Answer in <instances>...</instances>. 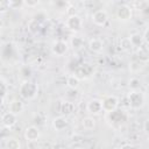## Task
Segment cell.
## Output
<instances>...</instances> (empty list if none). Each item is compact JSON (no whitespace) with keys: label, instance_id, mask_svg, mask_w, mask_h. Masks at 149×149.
Instances as JSON below:
<instances>
[{"label":"cell","instance_id":"cell-1","mask_svg":"<svg viewBox=\"0 0 149 149\" xmlns=\"http://www.w3.org/2000/svg\"><path fill=\"white\" fill-rule=\"evenodd\" d=\"M37 91H38V87H37V84H35L34 81L31 80H24L20 87H19V93L20 95L26 99V100H30L33 98L36 97L37 94Z\"/></svg>","mask_w":149,"mask_h":149},{"label":"cell","instance_id":"cell-2","mask_svg":"<svg viewBox=\"0 0 149 149\" xmlns=\"http://www.w3.org/2000/svg\"><path fill=\"white\" fill-rule=\"evenodd\" d=\"M144 102H146V97L140 90L130 91L128 93V104H129L130 108L140 109V108H142L144 106Z\"/></svg>","mask_w":149,"mask_h":149},{"label":"cell","instance_id":"cell-3","mask_svg":"<svg viewBox=\"0 0 149 149\" xmlns=\"http://www.w3.org/2000/svg\"><path fill=\"white\" fill-rule=\"evenodd\" d=\"M101 101V107L102 111L106 113H111L113 111H115L119 106V99L115 95H106Z\"/></svg>","mask_w":149,"mask_h":149},{"label":"cell","instance_id":"cell-4","mask_svg":"<svg viewBox=\"0 0 149 149\" xmlns=\"http://www.w3.org/2000/svg\"><path fill=\"white\" fill-rule=\"evenodd\" d=\"M65 26L69 30L71 31H79L83 27V20L79 15L74 14V15H71L66 19L65 21Z\"/></svg>","mask_w":149,"mask_h":149},{"label":"cell","instance_id":"cell-5","mask_svg":"<svg viewBox=\"0 0 149 149\" xmlns=\"http://www.w3.org/2000/svg\"><path fill=\"white\" fill-rule=\"evenodd\" d=\"M69 49V45L65 41H62V40H58V41H55L51 45V52L57 56V57H62L66 54Z\"/></svg>","mask_w":149,"mask_h":149},{"label":"cell","instance_id":"cell-6","mask_svg":"<svg viewBox=\"0 0 149 149\" xmlns=\"http://www.w3.org/2000/svg\"><path fill=\"white\" fill-rule=\"evenodd\" d=\"M115 15L120 21H128L132 17V8L126 3L120 5L115 10Z\"/></svg>","mask_w":149,"mask_h":149},{"label":"cell","instance_id":"cell-7","mask_svg":"<svg viewBox=\"0 0 149 149\" xmlns=\"http://www.w3.org/2000/svg\"><path fill=\"white\" fill-rule=\"evenodd\" d=\"M107 114H108L109 122L113 123V125H121L126 121V118H127L125 112L122 109H118V108L115 111L111 112V113H107Z\"/></svg>","mask_w":149,"mask_h":149},{"label":"cell","instance_id":"cell-8","mask_svg":"<svg viewBox=\"0 0 149 149\" xmlns=\"http://www.w3.org/2000/svg\"><path fill=\"white\" fill-rule=\"evenodd\" d=\"M23 136H24V139L28 142H35V141H37L38 137H40V129H38V127H36V126H28L24 129Z\"/></svg>","mask_w":149,"mask_h":149},{"label":"cell","instance_id":"cell-9","mask_svg":"<svg viewBox=\"0 0 149 149\" xmlns=\"http://www.w3.org/2000/svg\"><path fill=\"white\" fill-rule=\"evenodd\" d=\"M108 20V15L106 10L104 9H98L92 14V21L97 26H104Z\"/></svg>","mask_w":149,"mask_h":149},{"label":"cell","instance_id":"cell-10","mask_svg":"<svg viewBox=\"0 0 149 149\" xmlns=\"http://www.w3.org/2000/svg\"><path fill=\"white\" fill-rule=\"evenodd\" d=\"M16 121H17V115H15L10 112H6L1 116V123L6 128H12L16 123Z\"/></svg>","mask_w":149,"mask_h":149},{"label":"cell","instance_id":"cell-11","mask_svg":"<svg viewBox=\"0 0 149 149\" xmlns=\"http://www.w3.org/2000/svg\"><path fill=\"white\" fill-rule=\"evenodd\" d=\"M86 109L90 114H99L100 112H102V107H101V101L99 99H92L87 102L86 105Z\"/></svg>","mask_w":149,"mask_h":149},{"label":"cell","instance_id":"cell-12","mask_svg":"<svg viewBox=\"0 0 149 149\" xmlns=\"http://www.w3.org/2000/svg\"><path fill=\"white\" fill-rule=\"evenodd\" d=\"M68 123H69V121H68L66 116H64V115L56 116V118H54V120H52V127H54V129L57 130V132L64 130V129L68 127Z\"/></svg>","mask_w":149,"mask_h":149},{"label":"cell","instance_id":"cell-13","mask_svg":"<svg viewBox=\"0 0 149 149\" xmlns=\"http://www.w3.org/2000/svg\"><path fill=\"white\" fill-rule=\"evenodd\" d=\"M91 71L92 69L88 66V64H83V65H79L76 70H74V76L80 80V79H84V78H87L90 74H91Z\"/></svg>","mask_w":149,"mask_h":149},{"label":"cell","instance_id":"cell-14","mask_svg":"<svg viewBox=\"0 0 149 149\" xmlns=\"http://www.w3.org/2000/svg\"><path fill=\"white\" fill-rule=\"evenodd\" d=\"M23 108H24L23 102H22L21 100H19V99L12 100V101L9 102V105H8V112H10V113H13V114H15V115L20 114V113L23 111Z\"/></svg>","mask_w":149,"mask_h":149},{"label":"cell","instance_id":"cell-15","mask_svg":"<svg viewBox=\"0 0 149 149\" xmlns=\"http://www.w3.org/2000/svg\"><path fill=\"white\" fill-rule=\"evenodd\" d=\"M88 49L92 51V52H101L102 51V48H104V43L100 38H91L88 41V44H87Z\"/></svg>","mask_w":149,"mask_h":149},{"label":"cell","instance_id":"cell-16","mask_svg":"<svg viewBox=\"0 0 149 149\" xmlns=\"http://www.w3.org/2000/svg\"><path fill=\"white\" fill-rule=\"evenodd\" d=\"M129 41H130V44H132V47L133 48H141L142 45H143V38H142V35L141 34H139V33H134V34H132L129 37Z\"/></svg>","mask_w":149,"mask_h":149},{"label":"cell","instance_id":"cell-17","mask_svg":"<svg viewBox=\"0 0 149 149\" xmlns=\"http://www.w3.org/2000/svg\"><path fill=\"white\" fill-rule=\"evenodd\" d=\"M81 126L86 130H92L95 127V119L93 116H85L81 120Z\"/></svg>","mask_w":149,"mask_h":149},{"label":"cell","instance_id":"cell-18","mask_svg":"<svg viewBox=\"0 0 149 149\" xmlns=\"http://www.w3.org/2000/svg\"><path fill=\"white\" fill-rule=\"evenodd\" d=\"M143 68H144V63L140 62L139 59L137 61H132L129 63V71L132 73H139L143 70Z\"/></svg>","mask_w":149,"mask_h":149},{"label":"cell","instance_id":"cell-19","mask_svg":"<svg viewBox=\"0 0 149 149\" xmlns=\"http://www.w3.org/2000/svg\"><path fill=\"white\" fill-rule=\"evenodd\" d=\"M5 147H6V149H20L21 143L16 137H9L6 140Z\"/></svg>","mask_w":149,"mask_h":149},{"label":"cell","instance_id":"cell-20","mask_svg":"<svg viewBox=\"0 0 149 149\" xmlns=\"http://www.w3.org/2000/svg\"><path fill=\"white\" fill-rule=\"evenodd\" d=\"M66 86L71 90H77L79 86V79L74 74H70L66 78Z\"/></svg>","mask_w":149,"mask_h":149},{"label":"cell","instance_id":"cell-21","mask_svg":"<svg viewBox=\"0 0 149 149\" xmlns=\"http://www.w3.org/2000/svg\"><path fill=\"white\" fill-rule=\"evenodd\" d=\"M137 56H139V61L142 63H146L149 58V52H148V48L147 47H141L137 50Z\"/></svg>","mask_w":149,"mask_h":149},{"label":"cell","instance_id":"cell-22","mask_svg":"<svg viewBox=\"0 0 149 149\" xmlns=\"http://www.w3.org/2000/svg\"><path fill=\"white\" fill-rule=\"evenodd\" d=\"M71 47L73 50H80L84 47V40L79 36H73L71 38Z\"/></svg>","mask_w":149,"mask_h":149},{"label":"cell","instance_id":"cell-23","mask_svg":"<svg viewBox=\"0 0 149 149\" xmlns=\"http://www.w3.org/2000/svg\"><path fill=\"white\" fill-rule=\"evenodd\" d=\"M73 108H74V105L71 102V101H64L62 102V106H61V111L62 113L64 114H71L73 112Z\"/></svg>","mask_w":149,"mask_h":149},{"label":"cell","instance_id":"cell-24","mask_svg":"<svg viewBox=\"0 0 149 149\" xmlns=\"http://www.w3.org/2000/svg\"><path fill=\"white\" fill-rule=\"evenodd\" d=\"M129 87H130V91H137V90H140V87H141V80H140V78L132 77L130 80H129Z\"/></svg>","mask_w":149,"mask_h":149},{"label":"cell","instance_id":"cell-25","mask_svg":"<svg viewBox=\"0 0 149 149\" xmlns=\"http://www.w3.org/2000/svg\"><path fill=\"white\" fill-rule=\"evenodd\" d=\"M120 47H121V50H123L126 52H128V51H130L133 49V47H132L130 41H129L128 37H125V38H121L120 40Z\"/></svg>","mask_w":149,"mask_h":149},{"label":"cell","instance_id":"cell-26","mask_svg":"<svg viewBox=\"0 0 149 149\" xmlns=\"http://www.w3.org/2000/svg\"><path fill=\"white\" fill-rule=\"evenodd\" d=\"M9 3V9H19L23 6V1H19V0H8Z\"/></svg>","mask_w":149,"mask_h":149},{"label":"cell","instance_id":"cell-27","mask_svg":"<svg viewBox=\"0 0 149 149\" xmlns=\"http://www.w3.org/2000/svg\"><path fill=\"white\" fill-rule=\"evenodd\" d=\"M9 9L8 0H0V13H5Z\"/></svg>","mask_w":149,"mask_h":149},{"label":"cell","instance_id":"cell-28","mask_svg":"<svg viewBox=\"0 0 149 149\" xmlns=\"http://www.w3.org/2000/svg\"><path fill=\"white\" fill-rule=\"evenodd\" d=\"M38 3H40V1H37V0H24L23 1V6H27L28 8H34Z\"/></svg>","mask_w":149,"mask_h":149},{"label":"cell","instance_id":"cell-29","mask_svg":"<svg viewBox=\"0 0 149 149\" xmlns=\"http://www.w3.org/2000/svg\"><path fill=\"white\" fill-rule=\"evenodd\" d=\"M148 34H149V27H147V28L144 29V31H143V35H142L143 42H144L146 44H148V43H149V37H148Z\"/></svg>","mask_w":149,"mask_h":149},{"label":"cell","instance_id":"cell-30","mask_svg":"<svg viewBox=\"0 0 149 149\" xmlns=\"http://www.w3.org/2000/svg\"><path fill=\"white\" fill-rule=\"evenodd\" d=\"M5 92H6V86L3 85V83H2V81H0V98H2V97H3Z\"/></svg>","mask_w":149,"mask_h":149},{"label":"cell","instance_id":"cell-31","mask_svg":"<svg viewBox=\"0 0 149 149\" xmlns=\"http://www.w3.org/2000/svg\"><path fill=\"white\" fill-rule=\"evenodd\" d=\"M120 149H135V147L132 146V144H123Z\"/></svg>","mask_w":149,"mask_h":149},{"label":"cell","instance_id":"cell-32","mask_svg":"<svg viewBox=\"0 0 149 149\" xmlns=\"http://www.w3.org/2000/svg\"><path fill=\"white\" fill-rule=\"evenodd\" d=\"M143 130H144L146 134H148V120H146L144 123H143Z\"/></svg>","mask_w":149,"mask_h":149},{"label":"cell","instance_id":"cell-33","mask_svg":"<svg viewBox=\"0 0 149 149\" xmlns=\"http://www.w3.org/2000/svg\"><path fill=\"white\" fill-rule=\"evenodd\" d=\"M73 149H84V148H81V147H77V148H73Z\"/></svg>","mask_w":149,"mask_h":149}]
</instances>
